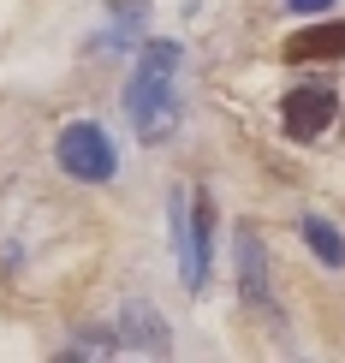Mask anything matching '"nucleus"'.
<instances>
[{"instance_id":"nucleus-7","label":"nucleus","mask_w":345,"mask_h":363,"mask_svg":"<svg viewBox=\"0 0 345 363\" xmlns=\"http://www.w3.org/2000/svg\"><path fill=\"white\" fill-rule=\"evenodd\" d=\"M304 245L316 250L327 268H345V238H339V233H334V226H327L322 215H310V220H304Z\"/></svg>"},{"instance_id":"nucleus-3","label":"nucleus","mask_w":345,"mask_h":363,"mask_svg":"<svg viewBox=\"0 0 345 363\" xmlns=\"http://www.w3.org/2000/svg\"><path fill=\"white\" fill-rule=\"evenodd\" d=\"M334 113H339V96L327 84H304V89H292L286 101H280V119H286V131L292 138H322L327 125H334Z\"/></svg>"},{"instance_id":"nucleus-6","label":"nucleus","mask_w":345,"mask_h":363,"mask_svg":"<svg viewBox=\"0 0 345 363\" xmlns=\"http://www.w3.org/2000/svg\"><path fill=\"white\" fill-rule=\"evenodd\" d=\"M238 268H244V292L268 310V274H262V238H256V233L238 238Z\"/></svg>"},{"instance_id":"nucleus-2","label":"nucleus","mask_w":345,"mask_h":363,"mask_svg":"<svg viewBox=\"0 0 345 363\" xmlns=\"http://www.w3.org/2000/svg\"><path fill=\"white\" fill-rule=\"evenodd\" d=\"M54 155H60V173H72L78 185H108L119 173V149L108 143V131H101L96 119H72V125L60 131Z\"/></svg>"},{"instance_id":"nucleus-5","label":"nucleus","mask_w":345,"mask_h":363,"mask_svg":"<svg viewBox=\"0 0 345 363\" xmlns=\"http://www.w3.org/2000/svg\"><path fill=\"white\" fill-rule=\"evenodd\" d=\"M298 66V60H339L345 54V24H316V30H298L286 36V48H280Z\"/></svg>"},{"instance_id":"nucleus-9","label":"nucleus","mask_w":345,"mask_h":363,"mask_svg":"<svg viewBox=\"0 0 345 363\" xmlns=\"http://www.w3.org/2000/svg\"><path fill=\"white\" fill-rule=\"evenodd\" d=\"M322 6H334V0H292V12H322Z\"/></svg>"},{"instance_id":"nucleus-8","label":"nucleus","mask_w":345,"mask_h":363,"mask_svg":"<svg viewBox=\"0 0 345 363\" xmlns=\"http://www.w3.org/2000/svg\"><path fill=\"white\" fill-rule=\"evenodd\" d=\"M125 328H131V345L137 352H167V334H161V322H149V310H131Z\"/></svg>"},{"instance_id":"nucleus-1","label":"nucleus","mask_w":345,"mask_h":363,"mask_svg":"<svg viewBox=\"0 0 345 363\" xmlns=\"http://www.w3.org/2000/svg\"><path fill=\"white\" fill-rule=\"evenodd\" d=\"M179 42H149L137 60V78L125 84V113L143 138H173L179 125V96H173V72H179Z\"/></svg>"},{"instance_id":"nucleus-4","label":"nucleus","mask_w":345,"mask_h":363,"mask_svg":"<svg viewBox=\"0 0 345 363\" xmlns=\"http://www.w3.org/2000/svg\"><path fill=\"white\" fill-rule=\"evenodd\" d=\"M179 245H185V280L203 286L208 280V245H215V203H208V191L191 196V220H179Z\"/></svg>"}]
</instances>
